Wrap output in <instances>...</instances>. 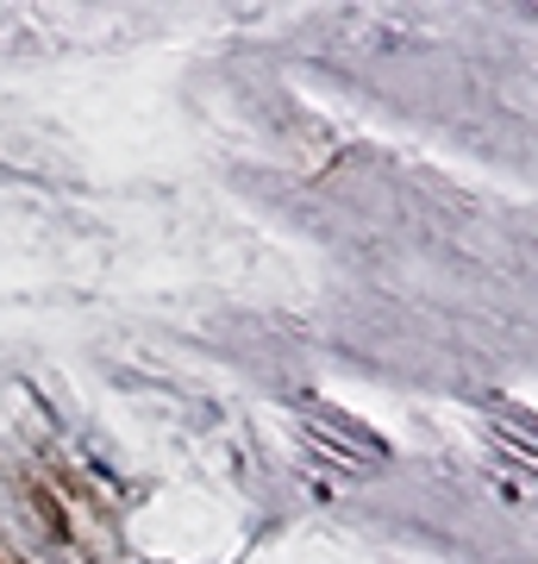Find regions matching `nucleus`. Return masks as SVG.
<instances>
[{
    "label": "nucleus",
    "mask_w": 538,
    "mask_h": 564,
    "mask_svg": "<svg viewBox=\"0 0 538 564\" xmlns=\"http://www.w3.org/2000/svg\"><path fill=\"white\" fill-rule=\"evenodd\" d=\"M295 421H300V433H307V440H314L319 452H326V458H332V464H344V470H358V477H363V470H382V458H388L376 433H363V426H351L344 414H332V408L300 402V408H295Z\"/></svg>",
    "instance_id": "nucleus-1"
},
{
    "label": "nucleus",
    "mask_w": 538,
    "mask_h": 564,
    "mask_svg": "<svg viewBox=\"0 0 538 564\" xmlns=\"http://www.w3.org/2000/svg\"><path fill=\"white\" fill-rule=\"evenodd\" d=\"M488 421H495V433L501 440H526V445H538V421L532 414H514V408H501V402H488Z\"/></svg>",
    "instance_id": "nucleus-2"
}]
</instances>
